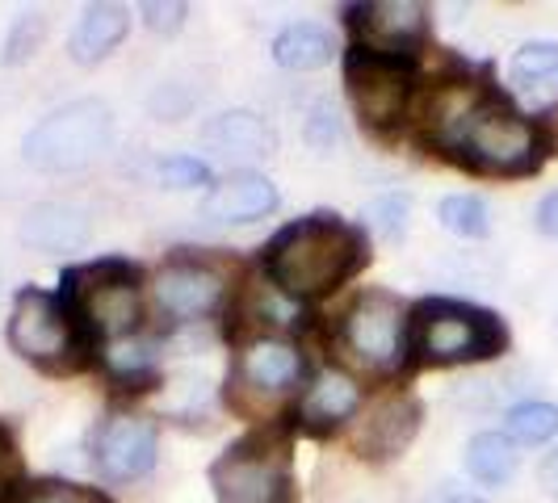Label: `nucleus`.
Listing matches in <instances>:
<instances>
[{
	"label": "nucleus",
	"instance_id": "1",
	"mask_svg": "<svg viewBox=\"0 0 558 503\" xmlns=\"http://www.w3.org/2000/svg\"><path fill=\"white\" fill-rule=\"evenodd\" d=\"M365 260V235L357 226L315 214L303 223L286 226L265 252L269 281L290 298H319L336 290L344 278L357 273Z\"/></svg>",
	"mask_w": 558,
	"mask_h": 503
},
{
	"label": "nucleus",
	"instance_id": "2",
	"mask_svg": "<svg viewBox=\"0 0 558 503\" xmlns=\"http://www.w3.org/2000/svg\"><path fill=\"white\" fill-rule=\"evenodd\" d=\"M446 151L466 168H475V172L525 176L542 164V135H537L530 118H521L512 106H504L500 97L483 93V101L453 131Z\"/></svg>",
	"mask_w": 558,
	"mask_h": 503
},
{
	"label": "nucleus",
	"instance_id": "3",
	"mask_svg": "<svg viewBox=\"0 0 558 503\" xmlns=\"http://www.w3.org/2000/svg\"><path fill=\"white\" fill-rule=\"evenodd\" d=\"M412 340H416V353L424 361L462 365L496 357L508 344V332H504V323L492 310L471 307V303H453V298H433V303L416 307Z\"/></svg>",
	"mask_w": 558,
	"mask_h": 503
},
{
	"label": "nucleus",
	"instance_id": "4",
	"mask_svg": "<svg viewBox=\"0 0 558 503\" xmlns=\"http://www.w3.org/2000/svg\"><path fill=\"white\" fill-rule=\"evenodd\" d=\"M113 135V113L97 97H81L51 110L26 135V160L43 172H81L88 168Z\"/></svg>",
	"mask_w": 558,
	"mask_h": 503
},
{
	"label": "nucleus",
	"instance_id": "5",
	"mask_svg": "<svg viewBox=\"0 0 558 503\" xmlns=\"http://www.w3.org/2000/svg\"><path fill=\"white\" fill-rule=\"evenodd\" d=\"M344 361H353L365 373H395L408 357V307L387 290H369L340 319L336 335Z\"/></svg>",
	"mask_w": 558,
	"mask_h": 503
},
{
	"label": "nucleus",
	"instance_id": "6",
	"mask_svg": "<svg viewBox=\"0 0 558 503\" xmlns=\"http://www.w3.org/2000/svg\"><path fill=\"white\" fill-rule=\"evenodd\" d=\"M219 503H286L290 495V449L281 437L256 432L231 445L210 470Z\"/></svg>",
	"mask_w": 558,
	"mask_h": 503
},
{
	"label": "nucleus",
	"instance_id": "7",
	"mask_svg": "<svg viewBox=\"0 0 558 503\" xmlns=\"http://www.w3.org/2000/svg\"><path fill=\"white\" fill-rule=\"evenodd\" d=\"M9 344L22 361L38 365V369H72L81 357V340H76V323L68 307L47 290H22L13 315H9Z\"/></svg>",
	"mask_w": 558,
	"mask_h": 503
},
{
	"label": "nucleus",
	"instance_id": "8",
	"mask_svg": "<svg viewBox=\"0 0 558 503\" xmlns=\"http://www.w3.org/2000/svg\"><path fill=\"white\" fill-rule=\"evenodd\" d=\"M68 298L76 303L84 323L110 340H126L140 328V285L126 260H101L68 273Z\"/></svg>",
	"mask_w": 558,
	"mask_h": 503
},
{
	"label": "nucleus",
	"instance_id": "9",
	"mask_svg": "<svg viewBox=\"0 0 558 503\" xmlns=\"http://www.w3.org/2000/svg\"><path fill=\"white\" fill-rule=\"evenodd\" d=\"M299 378H303V353L290 340L260 335V340H252L248 348L231 361L227 398L240 412H256V407H269L278 394L294 391Z\"/></svg>",
	"mask_w": 558,
	"mask_h": 503
},
{
	"label": "nucleus",
	"instance_id": "10",
	"mask_svg": "<svg viewBox=\"0 0 558 503\" xmlns=\"http://www.w3.org/2000/svg\"><path fill=\"white\" fill-rule=\"evenodd\" d=\"M344 84H349L353 110L369 131L399 126V118L408 110V93H412V72L399 59L369 56L357 47L344 63Z\"/></svg>",
	"mask_w": 558,
	"mask_h": 503
},
{
	"label": "nucleus",
	"instance_id": "11",
	"mask_svg": "<svg viewBox=\"0 0 558 503\" xmlns=\"http://www.w3.org/2000/svg\"><path fill=\"white\" fill-rule=\"evenodd\" d=\"M353 29L369 56H416L428 38V9L420 0H369L353 9Z\"/></svg>",
	"mask_w": 558,
	"mask_h": 503
},
{
	"label": "nucleus",
	"instance_id": "12",
	"mask_svg": "<svg viewBox=\"0 0 558 503\" xmlns=\"http://www.w3.org/2000/svg\"><path fill=\"white\" fill-rule=\"evenodd\" d=\"M156 449H160V432H156L151 419L118 412L97 428L93 466L110 482H131V478H143L156 466Z\"/></svg>",
	"mask_w": 558,
	"mask_h": 503
},
{
	"label": "nucleus",
	"instance_id": "13",
	"mask_svg": "<svg viewBox=\"0 0 558 503\" xmlns=\"http://www.w3.org/2000/svg\"><path fill=\"white\" fill-rule=\"evenodd\" d=\"M151 294H156L160 315L177 319V323H194V319H206V315L219 310L227 294V281L223 273H215L202 260H172V265H165L156 273Z\"/></svg>",
	"mask_w": 558,
	"mask_h": 503
},
{
	"label": "nucleus",
	"instance_id": "14",
	"mask_svg": "<svg viewBox=\"0 0 558 503\" xmlns=\"http://www.w3.org/2000/svg\"><path fill=\"white\" fill-rule=\"evenodd\" d=\"M420 428V403L412 394H395L387 403H378L369 416H365L362 432L353 437V449L365 462H391L403 449L412 445Z\"/></svg>",
	"mask_w": 558,
	"mask_h": 503
},
{
	"label": "nucleus",
	"instance_id": "15",
	"mask_svg": "<svg viewBox=\"0 0 558 503\" xmlns=\"http://www.w3.org/2000/svg\"><path fill=\"white\" fill-rule=\"evenodd\" d=\"M278 185L260 172H231L206 194V219L210 223H256L278 210Z\"/></svg>",
	"mask_w": 558,
	"mask_h": 503
},
{
	"label": "nucleus",
	"instance_id": "16",
	"mask_svg": "<svg viewBox=\"0 0 558 503\" xmlns=\"http://www.w3.org/2000/svg\"><path fill=\"white\" fill-rule=\"evenodd\" d=\"M22 244L34 252H81L93 235L88 210L76 201H38L22 219Z\"/></svg>",
	"mask_w": 558,
	"mask_h": 503
},
{
	"label": "nucleus",
	"instance_id": "17",
	"mask_svg": "<svg viewBox=\"0 0 558 503\" xmlns=\"http://www.w3.org/2000/svg\"><path fill=\"white\" fill-rule=\"evenodd\" d=\"M362 407V387L344 369H324L299 398V419L311 432H328Z\"/></svg>",
	"mask_w": 558,
	"mask_h": 503
},
{
	"label": "nucleus",
	"instance_id": "18",
	"mask_svg": "<svg viewBox=\"0 0 558 503\" xmlns=\"http://www.w3.org/2000/svg\"><path fill=\"white\" fill-rule=\"evenodd\" d=\"M126 29H131V13L122 4H88L76 29H72V38H68V51L76 63L93 68L126 38Z\"/></svg>",
	"mask_w": 558,
	"mask_h": 503
},
{
	"label": "nucleus",
	"instance_id": "19",
	"mask_svg": "<svg viewBox=\"0 0 558 503\" xmlns=\"http://www.w3.org/2000/svg\"><path fill=\"white\" fill-rule=\"evenodd\" d=\"M206 147L219 156H274L278 151V135L274 126L252 110H231L219 113L206 126Z\"/></svg>",
	"mask_w": 558,
	"mask_h": 503
},
{
	"label": "nucleus",
	"instance_id": "20",
	"mask_svg": "<svg viewBox=\"0 0 558 503\" xmlns=\"http://www.w3.org/2000/svg\"><path fill=\"white\" fill-rule=\"evenodd\" d=\"M336 38L319 22H294L274 38V59L290 72H315L324 63H332Z\"/></svg>",
	"mask_w": 558,
	"mask_h": 503
},
{
	"label": "nucleus",
	"instance_id": "21",
	"mask_svg": "<svg viewBox=\"0 0 558 503\" xmlns=\"http://www.w3.org/2000/svg\"><path fill=\"white\" fill-rule=\"evenodd\" d=\"M508 81L517 93H525L530 101H546L558 93V42H525L512 63H508Z\"/></svg>",
	"mask_w": 558,
	"mask_h": 503
},
{
	"label": "nucleus",
	"instance_id": "22",
	"mask_svg": "<svg viewBox=\"0 0 558 503\" xmlns=\"http://www.w3.org/2000/svg\"><path fill=\"white\" fill-rule=\"evenodd\" d=\"M466 470L483 482V487H504L517 475V445L504 432H478L466 445Z\"/></svg>",
	"mask_w": 558,
	"mask_h": 503
},
{
	"label": "nucleus",
	"instance_id": "23",
	"mask_svg": "<svg viewBox=\"0 0 558 503\" xmlns=\"http://www.w3.org/2000/svg\"><path fill=\"white\" fill-rule=\"evenodd\" d=\"M504 437L521 441V445H546L558 437V403H517L504 419Z\"/></svg>",
	"mask_w": 558,
	"mask_h": 503
},
{
	"label": "nucleus",
	"instance_id": "24",
	"mask_svg": "<svg viewBox=\"0 0 558 503\" xmlns=\"http://www.w3.org/2000/svg\"><path fill=\"white\" fill-rule=\"evenodd\" d=\"M437 219L446 231L462 235V240H483L492 231V219H487V201L475 194H449L441 206H437Z\"/></svg>",
	"mask_w": 558,
	"mask_h": 503
},
{
	"label": "nucleus",
	"instance_id": "25",
	"mask_svg": "<svg viewBox=\"0 0 558 503\" xmlns=\"http://www.w3.org/2000/svg\"><path fill=\"white\" fill-rule=\"evenodd\" d=\"M106 365H110L113 378H122V382H140L151 373V365H156V348L140 340V335H126V340H110L106 344Z\"/></svg>",
	"mask_w": 558,
	"mask_h": 503
},
{
	"label": "nucleus",
	"instance_id": "26",
	"mask_svg": "<svg viewBox=\"0 0 558 503\" xmlns=\"http://www.w3.org/2000/svg\"><path fill=\"white\" fill-rule=\"evenodd\" d=\"M43 38H47V17L43 13H22L9 29V38H4V63H26L43 47Z\"/></svg>",
	"mask_w": 558,
	"mask_h": 503
},
{
	"label": "nucleus",
	"instance_id": "27",
	"mask_svg": "<svg viewBox=\"0 0 558 503\" xmlns=\"http://www.w3.org/2000/svg\"><path fill=\"white\" fill-rule=\"evenodd\" d=\"M408 214H412V197L408 194H387L378 197L369 210H365V219L369 226H378L387 240H399L403 231H408Z\"/></svg>",
	"mask_w": 558,
	"mask_h": 503
},
{
	"label": "nucleus",
	"instance_id": "28",
	"mask_svg": "<svg viewBox=\"0 0 558 503\" xmlns=\"http://www.w3.org/2000/svg\"><path fill=\"white\" fill-rule=\"evenodd\" d=\"M160 181L172 189H197V185H210V164L197 156H168L160 160Z\"/></svg>",
	"mask_w": 558,
	"mask_h": 503
},
{
	"label": "nucleus",
	"instance_id": "29",
	"mask_svg": "<svg viewBox=\"0 0 558 503\" xmlns=\"http://www.w3.org/2000/svg\"><path fill=\"white\" fill-rule=\"evenodd\" d=\"M340 139H344V131H340V118H336L332 106H328V101L311 106V118H307V143L311 147H315L319 156H328V151L340 147Z\"/></svg>",
	"mask_w": 558,
	"mask_h": 503
},
{
	"label": "nucleus",
	"instance_id": "30",
	"mask_svg": "<svg viewBox=\"0 0 558 503\" xmlns=\"http://www.w3.org/2000/svg\"><path fill=\"white\" fill-rule=\"evenodd\" d=\"M26 503H110V500L101 491L76 487V482H43V487H34V495Z\"/></svg>",
	"mask_w": 558,
	"mask_h": 503
},
{
	"label": "nucleus",
	"instance_id": "31",
	"mask_svg": "<svg viewBox=\"0 0 558 503\" xmlns=\"http://www.w3.org/2000/svg\"><path fill=\"white\" fill-rule=\"evenodd\" d=\"M143 17H147V26L156 29V34H177V29L185 26V17H190V4H181V0H147L143 4Z\"/></svg>",
	"mask_w": 558,
	"mask_h": 503
},
{
	"label": "nucleus",
	"instance_id": "32",
	"mask_svg": "<svg viewBox=\"0 0 558 503\" xmlns=\"http://www.w3.org/2000/svg\"><path fill=\"white\" fill-rule=\"evenodd\" d=\"M537 231H546V235L558 240V189L537 201Z\"/></svg>",
	"mask_w": 558,
	"mask_h": 503
},
{
	"label": "nucleus",
	"instance_id": "33",
	"mask_svg": "<svg viewBox=\"0 0 558 503\" xmlns=\"http://www.w3.org/2000/svg\"><path fill=\"white\" fill-rule=\"evenodd\" d=\"M542 487H546V491L558 500V449L546 457V466H542Z\"/></svg>",
	"mask_w": 558,
	"mask_h": 503
},
{
	"label": "nucleus",
	"instance_id": "34",
	"mask_svg": "<svg viewBox=\"0 0 558 503\" xmlns=\"http://www.w3.org/2000/svg\"><path fill=\"white\" fill-rule=\"evenodd\" d=\"M546 143L558 151V101H555V110L546 113Z\"/></svg>",
	"mask_w": 558,
	"mask_h": 503
},
{
	"label": "nucleus",
	"instance_id": "35",
	"mask_svg": "<svg viewBox=\"0 0 558 503\" xmlns=\"http://www.w3.org/2000/svg\"><path fill=\"white\" fill-rule=\"evenodd\" d=\"M437 503H483L478 495H446V500H437Z\"/></svg>",
	"mask_w": 558,
	"mask_h": 503
}]
</instances>
